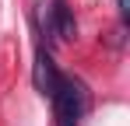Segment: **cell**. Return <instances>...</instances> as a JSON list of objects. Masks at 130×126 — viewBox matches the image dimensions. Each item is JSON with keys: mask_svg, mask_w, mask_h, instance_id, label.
Wrapping results in <instances>:
<instances>
[{"mask_svg": "<svg viewBox=\"0 0 130 126\" xmlns=\"http://www.w3.org/2000/svg\"><path fill=\"white\" fill-rule=\"evenodd\" d=\"M53 105H56V123L60 126H77L81 116H85V88L70 77H56V88H53Z\"/></svg>", "mask_w": 130, "mask_h": 126, "instance_id": "obj_1", "label": "cell"}, {"mask_svg": "<svg viewBox=\"0 0 130 126\" xmlns=\"http://www.w3.org/2000/svg\"><path fill=\"white\" fill-rule=\"evenodd\" d=\"M46 28H49L60 42H70L74 35H77L74 11L67 7V0H49V11H46Z\"/></svg>", "mask_w": 130, "mask_h": 126, "instance_id": "obj_2", "label": "cell"}, {"mask_svg": "<svg viewBox=\"0 0 130 126\" xmlns=\"http://www.w3.org/2000/svg\"><path fill=\"white\" fill-rule=\"evenodd\" d=\"M32 77H35V88H39L42 95H53L60 74H56V67H53V56L46 53L42 46H39V53H35V74H32Z\"/></svg>", "mask_w": 130, "mask_h": 126, "instance_id": "obj_3", "label": "cell"}, {"mask_svg": "<svg viewBox=\"0 0 130 126\" xmlns=\"http://www.w3.org/2000/svg\"><path fill=\"white\" fill-rule=\"evenodd\" d=\"M116 11H120V21L130 18V0H116Z\"/></svg>", "mask_w": 130, "mask_h": 126, "instance_id": "obj_4", "label": "cell"}]
</instances>
